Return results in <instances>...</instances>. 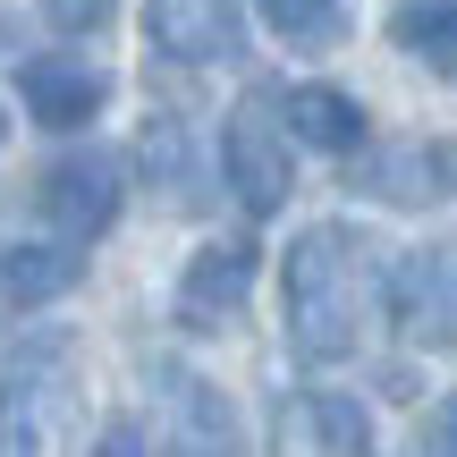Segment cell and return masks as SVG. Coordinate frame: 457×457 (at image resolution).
Here are the masks:
<instances>
[{"mask_svg":"<svg viewBox=\"0 0 457 457\" xmlns=\"http://www.w3.org/2000/svg\"><path fill=\"white\" fill-rule=\"evenodd\" d=\"M128 179L145 187L153 204H204V153H195V136H187L170 111H153L145 128H136Z\"/></svg>","mask_w":457,"mask_h":457,"instance_id":"cell-13","label":"cell"},{"mask_svg":"<svg viewBox=\"0 0 457 457\" xmlns=\"http://www.w3.org/2000/svg\"><path fill=\"white\" fill-rule=\"evenodd\" d=\"M43 220L60 228L68 245H94L102 228L119 220V204H128V170L111 162V153H68V162L43 170Z\"/></svg>","mask_w":457,"mask_h":457,"instance_id":"cell-7","label":"cell"},{"mask_svg":"<svg viewBox=\"0 0 457 457\" xmlns=\"http://www.w3.org/2000/svg\"><path fill=\"white\" fill-rule=\"evenodd\" d=\"M85 279V254L68 237H43V245H9L0 254V305H51Z\"/></svg>","mask_w":457,"mask_h":457,"instance_id":"cell-14","label":"cell"},{"mask_svg":"<svg viewBox=\"0 0 457 457\" xmlns=\"http://www.w3.org/2000/svg\"><path fill=\"white\" fill-rule=\"evenodd\" d=\"M94 457H145V424H128V415H119V424L94 441Z\"/></svg>","mask_w":457,"mask_h":457,"instance_id":"cell-19","label":"cell"},{"mask_svg":"<svg viewBox=\"0 0 457 457\" xmlns=\"http://www.w3.org/2000/svg\"><path fill=\"white\" fill-rule=\"evenodd\" d=\"M77 424V339L26 330L0 347V457H51Z\"/></svg>","mask_w":457,"mask_h":457,"instance_id":"cell-2","label":"cell"},{"mask_svg":"<svg viewBox=\"0 0 457 457\" xmlns=\"http://www.w3.org/2000/svg\"><path fill=\"white\" fill-rule=\"evenodd\" d=\"M347 187L364 204H398V212L457 204V136H390L347 162Z\"/></svg>","mask_w":457,"mask_h":457,"instance_id":"cell-5","label":"cell"},{"mask_svg":"<svg viewBox=\"0 0 457 457\" xmlns=\"http://www.w3.org/2000/svg\"><path fill=\"white\" fill-rule=\"evenodd\" d=\"M390 43L407 60H424L432 77H457V0H398L390 9Z\"/></svg>","mask_w":457,"mask_h":457,"instance_id":"cell-15","label":"cell"},{"mask_svg":"<svg viewBox=\"0 0 457 457\" xmlns=\"http://www.w3.org/2000/svg\"><path fill=\"white\" fill-rule=\"evenodd\" d=\"M0 136H9V119H0Z\"/></svg>","mask_w":457,"mask_h":457,"instance_id":"cell-20","label":"cell"},{"mask_svg":"<svg viewBox=\"0 0 457 457\" xmlns=\"http://www.w3.org/2000/svg\"><path fill=\"white\" fill-rule=\"evenodd\" d=\"M145 34L162 60L179 68H220L245 51V17L237 0H145Z\"/></svg>","mask_w":457,"mask_h":457,"instance_id":"cell-10","label":"cell"},{"mask_svg":"<svg viewBox=\"0 0 457 457\" xmlns=\"http://www.w3.org/2000/svg\"><path fill=\"white\" fill-rule=\"evenodd\" d=\"M381 305L415 347H457V245H415L407 262H390Z\"/></svg>","mask_w":457,"mask_h":457,"instance_id":"cell-6","label":"cell"},{"mask_svg":"<svg viewBox=\"0 0 457 457\" xmlns=\"http://www.w3.org/2000/svg\"><path fill=\"white\" fill-rule=\"evenodd\" d=\"M424 457H457V390L424 415Z\"/></svg>","mask_w":457,"mask_h":457,"instance_id":"cell-18","label":"cell"},{"mask_svg":"<svg viewBox=\"0 0 457 457\" xmlns=\"http://www.w3.org/2000/svg\"><path fill=\"white\" fill-rule=\"evenodd\" d=\"M254 9L288 51H339L347 43V9L339 0H254Z\"/></svg>","mask_w":457,"mask_h":457,"instance_id":"cell-16","label":"cell"},{"mask_svg":"<svg viewBox=\"0 0 457 457\" xmlns=\"http://www.w3.org/2000/svg\"><path fill=\"white\" fill-rule=\"evenodd\" d=\"M220 179L237 195V212L271 220L296 187V145L279 128V94H237L228 102V128H220Z\"/></svg>","mask_w":457,"mask_h":457,"instance_id":"cell-3","label":"cell"},{"mask_svg":"<svg viewBox=\"0 0 457 457\" xmlns=\"http://www.w3.org/2000/svg\"><path fill=\"white\" fill-rule=\"evenodd\" d=\"M271 457H373V415L347 390H288L271 407Z\"/></svg>","mask_w":457,"mask_h":457,"instance_id":"cell-8","label":"cell"},{"mask_svg":"<svg viewBox=\"0 0 457 457\" xmlns=\"http://www.w3.org/2000/svg\"><path fill=\"white\" fill-rule=\"evenodd\" d=\"M17 94H26V119L51 136H77L102 119V102H111V77H102L94 60H68V51H34V60H17Z\"/></svg>","mask_w":457,"mask_h":457,"instance_id":"cell-9","label":"cell"},{"mask_svg":"<svg viewBox=\"0 0 457 457\" xmlns=\"http://www.w3.org/2000/svg\"><path fill=\"white\" fill-rule=\"evenodd\" d=\"M153 441L162 457H245V424L195 364H153Z\"/></svg>","mask_w":457,"mask_h":457,"instance_id":"cell-4","label":"cell"},{"mask_svg":"<svg viewBox=\"0 0 457 457\" xmlns=\"http://www.w3.org/2000/svg\"><path fill=\"white\" fill-rule=\"evenodd\" d=\"M381 245L347 220H313L296 228L288 262H279V305H288V347L305 364H347L364 347V322L381 305Z\"/></svg>","mask_w":457,"mask_h":457,"instance_id":"cell-1","label":"cell"},{"mask_svg":"<svg viewBox=\"0 0 457 457\" xmlns=\"http://www.w3.org/2000/svg\"><path fill=\"white\" fill-rule=\"evenodd\" d=\"M254 288V237H212L195 245V262L179 271V322L187 330H228Z\"/></svg>","mask_w":457,"mask_h":457,"instance_id":"cell-11","label":"cell"},{"mask_svg":"<svg viewBox=\"0 0 457 457\" xmlns=\"http://www.w3.org/2000/svg\"><path fill=\"white\" fill-rule=\"evenodd\" d=\"M34 9H43L60 34H94V26H111V9H119V0H34Z\"/></svg>","mask_w":457,"mask_h":457,"instance_id":"cell-17","label":"cell"},{"mask_svg":"<svg viewBox=\"0 0 457 457\" xmlns=\"http://www.w3.org/2000/svg\"><path fill=\"white\" fill-rule=\"evenodd\" d=\"M279 128H288V145H313V153H330V162H356L373 119H364V102L339 94V85H288V94H279Z\"/></svg>","mask_w":457,"mask_h":457,"instance_id":"cell-12","label":"cell"}]
</instances>
